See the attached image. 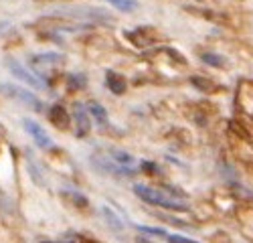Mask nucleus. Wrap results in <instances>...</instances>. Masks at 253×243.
<instances>
[{
  "instance_id": "0eeeda50",
  "label": "nucleus",
  "mask_w": 253,
  "mask_h": 243,
  "mask_svg": "<svg viewBox=\"0 0 253 243\" xmlns=\"http://www.w3.org/2000/svg\"><path fill=\"white\" fill-rule=\"evenodd\" d=\"M73 122H75V136L77 138H85L91 132V114L87 106L75 104L73 106Z\"/></svg>"
},
{
  "instance_id": "dca6fc26",
  "label": "nucleus",
  "mask_w": 253,
  "mask_h": 243,
  "mask_svg": "<svg viewBox=\"0 0 253 243\" xmlns=\"http://www.w3.org/2000/svg\"><path fill=\"white\" fill-rule=\"evenodd\" d=\"M87 85V77L85 75H81V73H71V75H67V87L71 89V91H79V89H83Z\"/></svg>"
},
{
  "instance_id": "a211bd4d",
  "label": "nucleus",
  "mask_w": 253,
  "mask_h": 243,
  "mask_svg": "<svg viewBox=\"0 0 253 243\" xmlns=\"http://www.w3.org/2000/svg\"><path fill=\"white\" fill-rule=\"evenodd\" d=\"M108 2H110L112 6H116L118 10H122V12H132V10L138 8L136 0H108Z\"/></svg>"
},
{
  "instance_id": "9b49d317",
  "label": "nucleus",
  "mask_w": 253,
  "mask_h": 243,
  "mask_svg": "<svg viewBox=\"0 0 253 243\" xmlns=\"http://www.w3.org/2000/svg\"><path fill=\"white\" fill-rule=\"evenodd\" d=\"M61 197L65 199L71 207H75V209H79V211H87V209H89V199H87L85 195L77 193V191H71V189L61 191Z\"/></svg>"
},
{
  "instance_id": "f03ea898",
  "label": "nucleus",
  "mask_w": 253,
  "mask_h": 243,
  "mask_svg": "<svg viewBox=\"0 0 253 243\" xmlns=\"http://www.w3.org/2000/svg\"><path fill=\"white\" fill-rule=\"evenodd\" d=\"M0 93L6 95V97H12L14 101H20L23 106H27L29 110H35V112H41L45 108V104L33 91H29L25 87H18V85H12V83H0Z\"/></svg>"
},
{
  "instance_id": "5701e85b",
  "label": "nucleus",
  "mask_w": 253,
  "mask_h": 243,
  "mask_svg": "<svg viewBox=\"0 0 253 243\" xmlns=\"http://www.w3.org/2000/svg\"><path fill=\"white\" fill-rule=\"evenodd\" d=\"M77 243H97V241L91 239V237H87V235H79L77 237Z\"/></svg>"
},
{
  "instance_id": "f257e3e1",
  "label": "nucleus",
  "mask_w": 253,
  "mask_h": 243,
  "mask_svg": "<svg viewBox=\"0 0 253 243\" xmlns=\"http://www.w3.org/2000/svg\"><path fill=\"white\" fill-rule=\"evenodd\" d=\"M134 193L144 202H148V205L162 207V209H168V211H188V205L184 201L168 195L166 191H160V189H154V187H146V185H136Z\"/></svg>"
},
{
  "instance_id": "aec40b11",
  "label": "nucleus",
  "mask_w": 253,
  "mask_h": 243,
  "mask_svg": "<svg viewBox=\"0 0 253 243\" xmlns=\"http://www.w3.org/2000/svg\"><path fill=\"white\" fill-rule=\"evenodd\" d=\"M29 170H31V176H33V180L37 182V185H45V178L41 176V172H39L37 166H33V160L31 158H29Z\"/></svg>"
},
{
  "instance_id": "6e6552de",
  "label": "nucleus",
  "mask_w": 253,
  "mask_h": 243,
  "mask_svg": "<svg viewBox=\"0 0 253 243\" xmlns=\"http://www.w3.org/2000/svg\"><path fill=\"white\" fill-rule=\"evenodd\" d=\"M126 39L130 40L136 47H150L156 43V31L152 27H138L136 31H128L126 33Z\"/></svg>"
},
{
  "instance_id": "423d86ee",
  "label": "nucleus",
  "mask_w": 253,
  "mask_h": 243,
  "mask_svg": "<svg viewBox=\"0 0 253 243\" xmlns=\"http://www.w3.org/2000/svg\"><path fill=\"white\" fill-rule=\"evenodd\" d=\"M23 128H25V132L35 140V144H37L39 148H43V150H51V148H53V142H51L49 134L45 132V128L41 126L39 122L31 120V118H25V120H23Z\"/></svg>"
},
{
  "instance_id": "f3484780",
  "label": "nucleus",
  "mask_w": 253,
  "mask_h": 243,
  "mask_svg": "<svg viewBox=\"0 0 253 243\" xmlns=\"http://www.w3.org/2000/svg\"><path fill=\"white\" fill-rule=\"evenodd\" d=\"M191 83H193L197 89L205 91V93H215V91H217V85H215L211 79H207V77H193Z\"/></svg>"
},
{
  "instance_id": "20e7f679",
  "label": "nucleus",
  "mask_w": 253,
  "mask_h": 243,
  "mask_svg": "<svg viewBox=\"0 0 253 243\" xmlns=\"http://www.w3.org/2000/svg\"><path fill=\"white\" fill-rule=\"evenodd\" d=\"M67 16L77 18V20H85L89 25H110L114 23V16L105 14L101 8H89V6H79V8H67L65 10Z\"/></svg>"
},
{
  "instance_id": "6ab92c4d",
  "label": "nucleus",
  "mask_w": 253,
  "mask_h": 243,
  "mask_svg": "<svg viewBox=\"0 0 253 243\" xmlns=\"http://www.w3.org/2000/svg\"><path fill=\"white\" fill-rule=\"evenodd\" d=\"M140 168H142L146 174H160V168H158V164H154V162H148V160L140 162Z\"/></svg>"
},
{
  "instance_id": "4468645a",
  "label": "nucleus",
  "mask_w": 253,
  "mask_h": 243,
  "mask_svg": "<svg viewBox=\"0 0 253 243\" xmlns=\"http://www.w3.org/2000/svg\"><path fill=\"white\" fill-rule=\"evenodd\" d=\"M201 59H203V63H207L211 67H217V69H227L229 67V61L219 53H203Z\"/></svg>"
},
{
  "instance_id": "2eb2a0df",
  "label": "nucleus",
  "mask_w": 253,
  "mask_h": 243,
  "mask_svg": "<svg viewBox=\"0 0 253 243\" xmlns=\"http://www.w3.org/2000/svg\"><path fill=\"white\" fill-rule=\"evenodd\" d=\"M99 213L103 215V219H105V223L114 229V231H124V223H122V219L110 209V207H99Z\"/></svg>"
},
{
  "instance_id": "412c9836",
  "label": "nucleus",
  "mask_w": 253,
  "mask_h": 243,
  "mask_svg": "<svg viewBox=\"0 0 253 243\" xmlns=\"http://www.w3.org/2000/svg\"><path fill=\"white\" fill-rule=\"evenodd\" d=\"M142 233H148V235H156V237H168V233L164 231V229H156V227H144V225H140L138 227Z\"/></svg>"
},
{
  "instance_id": "f8f14e48",
  "label": "nucleus",
  "mask_w": 253,
  "mask_h": 243,
  "mask_svg": "<svg viewBox=\"0 0 253 243\" xmlns=\"http://www.w3.org/2000/svg\"><path fill=\"white\" fill-rule=\"evenodd\" d=\"M85 106H87V110H89L91 118L97 122V124H99L101 128H105V126L110 124V116H108V112H105V108L99 104V101H95V99H89Z\"/></svg>"
},
{
  "instance_id": "9d476101",
  "label": "nucleus",
  "mask_w": 253,
  "mask_h": 243,
  "mask_svg": "<svg viewBox=\"0 0 253 243\" xmlns=\"http://www.w3.org/2000/svg\"><path fill=\"white\" fill-rule=\"evenodd\" d=\"M105 87L116 95H124L126 91H128V81H126L124 75H120L116 71H108L105 73Z\"/></svg>"
},
{
  "instance_id": "7ed1b4c3",
  "label": "nucleus",
  "mask_w": 253,
  "mask_h": 243,
  "mask_svg": "<svg viewBox=\"0 0 253 243\" xmlns=\"http://www.w3.org/2000/svg\"><path fill=\"white\" fill-rule=\"evenodd\" d=\"M6 67H8L10 75H14L18 81H23V83H27L29 87L39 89V91H41V89H47V81L41 77V75L29 71L18 59H6Z\"/></svg>"
},
{
  "instance_id": "39448f33",
  "label": "nucleus",
  "mask_w": 253,
  "mask_h": 243,
  "mask_svg": "<svg viewBox=\"0 0 253 243\" xmlns=\"http://www.w3.org/2000/svg\"><path fill=\"white\" fill-rule=\"evenodd\" d=\"M63 61H65V57L61 53H39L31 57V65L37 69V75L47 77V71L63 65Z\"/></svg>"
},
{
  "instance_id": "1a4fd4ad",
  "label": "nucleus",
  "mask_w": 253,
  "mask_h": 243,
  "mask_svg": "<svg viewBox=\"0 0 253 243\" xmlns=\"http://www.w3.org/2000/svg\"><path fill=\"white\" fill-rule=\"evenodd\" d=\"M49 122L57 128V130H61V132H65L69 126H71V116H69V112L63 108L61 104H55V106H51V110H49Z\"/></svg>"
},
{
  "instance_id": "4be33fe9",
  "label": "nucleus",
  "mask_w": 253,
  "mask_h": 243,
  "mask_svg": "<svg viewBox=\"0 0 253 243\" xmlns=\"http://www.w3.org/2000/svg\"><path fill=\"white\" fill-rule=\"evenodd\" d=\"M166 241H168V243H199V241H193V239L182 237V235H168Z\"/></svg>"
},
{
  "instance_id": "ddd939ff",
  "label": "nucleus",
  "mask_w": 253,
  "mask_h": 243,
  "mask_svg": "<svg viewBox=\"0 0 253 243\" xmlns=\"http://www.w3.org/2000/svg\"><path fill=\"white\" fill-rule=\"evenodd\" d=\"M108 154H110V158L116 162V164L136 170V158H134L130 152H124V150H120V148H108Z\"/></svg>"
}]
</instances>
